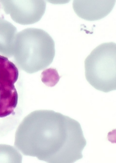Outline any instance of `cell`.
Here are the masks:
<instances>
[{
    "mask_svg": "<svg viewBox=\"0 0 116 163\" xmlns=\"http://www.w3.org/2000/svg\"><path fill=\"white\" fill-rule=\"evenodd\" d=\"M115 0H74L73 7L79 17L92 21L101 19L113 9Z\"/></svg>",
    "mask_w": 116,
    "mask_h": 163,
    "instance_id": "5",
    "label": "cell"
},
{
    "mask_svg": "<svg viewBox=\"0 0 116 163\" xmlns=\"http://www.w3.org/2000/svg\"><path fill=\"white\" fill-rule=\"evenodd\" d=\"M22 156L15 147L0 144V162L21 163Z\"/></svg>",
    "mask_w": 116,
    "mask_h": 163,
    "instance_id": "8",
    "label": "cell"
},
{
    "mask_svg": "<svg viewBox=\"0 0 116 163\" xmlns=\"http://www.w3.org/2000/svg\"><path fill=\"white\" fill-rule=\"evenodd\" d=\"M20 64L48 66L55 54V42L50 35L41 29L29 28L17 34L13 53Z\"/></svg>",
    "mask_w": 116,
    "mask_h": 163,
    "instance_id": "2",
    "label": "cell"
},
{
    "mask_svg": "<svg viewBox=\"0 0 116 163\" xmlns=\"http://www.w3.org/2000/svg\"><path fill=\"white\" fill-rule=\"evenodd\" d=\"M17 32L15 26L0 17V52L9 56L13 54Z\"/></svg>",
    "mask_w": 116,
    "mask_h": 163,
    "instance_id": "7",
    "label": "cell"
},
{
    "mask_svg": "<svg viewBox=\"0 0 116 163\" xmlns=\"http://www.w3.org/2000/svg\"><path fill=\"white\" fill-rule=\"evenodd\" d=\"M18 76L15 65L7 57L0 55V94L17 93L14 84Z\"/></svg>",
    "mask_w": 116,
    "mask_h": 163,
    "instance_id": "6",
    "label": "cell"
},
{
    "mask_svg": "<svg viewBox=\"0 0 116 163\" xmlns=\"http://www.w3.org/2000/svg\"><path fill=\"white\" fill-rule=\"evenodd\" d=\"M87 143L77 121L53 111L38 110L20 123L14 145L24 155L48 163H73L83 157Z\"/></svg>",
    "mask_w": 116,
    "mask_h": 163,
    "instance_id": "1",
    "label": "cell"
},
{
    "mask_svg": "<svg viewBox=\"0 0 116 163\" xmlns=\"http://www.w3.org/2000/svg\"><path fill=\"white\" fill-rule=\"evenodd\" d=\"M116 45L102 43L95 48L85 61V76L95 89L108 93L116 89Z\"/></svg>",
    "mask_w": 116,
    "mask_h": 163,
    "instance_id": "3",
    "label": "cell"
},
{
    "mask_svg": "<svg viewBox=\"0 0 116 163\" xmlns=\"http://www.w3.org/2000/svg\"><path fill=\"white\" fill-rule=\"evenodd\" d=\"M6 13L15 22L22 25L33 24L44 15L46 3L44 0L0 1Z\"/></svg>",
    "mask_w": 116,
    "mask_h": 163,
    "instance_id": "4",
    "label": "cell"
}]
</instances>
